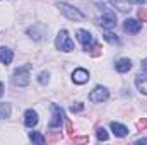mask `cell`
Masks as SVG:
<instances>
[{
	"label": "cell",
	"mask_w": 147,
	"mask_h": 145,
	"mask_svg": "<svg viewBox=\"0 0 147 145\" xmlns=\"http://www.w3.org/2000/svg\"><path fill=\"white\" fill-rule=\"evenodd\" d=\"M29 70H31V65H29V63L24 65V67L16 68V70H14V75H12V82H14L16 85H21V87L28 85V84H29Z\"/></svg>",
	"instance_id": "6da1fadb"
},
{
	"label": "cell",
	"mask_w": 147,
	"mask_h": 145,
	"mask_svg": "<svg viewBox=\"0 0 147 145\" xmlns=\"http://www.w3.org/2000/svg\"><path fill=\"white\" fill-rule=\"evenodd\" d=\"M57 7H58V9H60V12H62L67 19H70V21H82V19L86 17L80 10H77L75 7L69 5V3H65V2H58V3H57Z\"/></svg>",
	"instance_id": "7a4b0ae2"
},
{
	"label": "cell",
	"mask_w": 147,
	"mask_h": 145,
	"mask_svg": "<svg viewBox=\"0 0 147 145\" xmlns=\"http://www.w3.org/2000/svg\"><path fill=\"white\" fill-rule=\"evenodd\" d=\"M101 17H99V24L105 28V29H111L116 26V15L111 9H106L105 5H101Z\"/></svg>",
	"instance_id": "3957f363"
},
{
	"label": "cell",
	"mask_w": 147,
	"mask_h": 145,
	"mask_svg": "<svg viewBox=\"0 0 147 145\" xmlns=\"http://www.w3.org/2000/svg\"><path fill=\"white\" fill-rule=\"evenodd\" d=\"M55 44H57V48H58V50H62V51H67V53H69V51H72V50H75V48H74V41L70 39L69 33H67L65 29L58 33Z\"/></svg>",
	"instance_id": "277c9868"
},
{
	"label": "cell",
	"mask_w": 147,
	"mask_h": 145,
	"mask_svg": "<svg viewBox=\"0 0 147 145\" xmlns=\"http://www.w3.org/2000/svg\"><path fill=\"white\" fill-rule=\"evenodd\" d=\"M108 97H110V92H108V89L106 87H103V85H98L94 91H91V94H89V99L92 101V103H105V101H108Z\"/></svg>",
	"instance_id": "5b68a950"
},
{
	"label": "cell",
	"mask_w": 147,
	"mask_h": 145,
	"mask_svg": "<svg viewBox=\"0 0 147 145\" xmlns=\"http://www.w3.org/2000/svg\"><path fill=\"white\" fill-rule=\"evenodd\" d=\"M51 111H53V116H51V119H50V128H60V125H62V121H63V111L60 106H57V104H51Z\"/></svg>",
	"instance_id": "8992f818"
},
{
	"label": "cell",
	"mask_w": 147,
	"mask_h": 145,
	"mask_svg": "<svg viewBox=\"0 0 147 145\" xmlns=\"http://www.w3.org/2000/svg\"><path fill=\"white\" fill-rule=\"evenodd\" d=\"M28 34L33 39H36V41H41L43 38L46 36V28H45V24H34L33 28L28 29Z\"/></svg>",
	"instance_id": "52a82bcc"
},
{
	"label": "cell",
	"mask_w": 147,
	"mask_h": 145,
	"mask_svg": "<svg viewBox=\"0 0 147 145\" xmlns=\"http://www.w3.org/2000/svg\"><path fill=\"white\" fill-rule=\"evenodd\" d=\"M77 39L82 43V46H84L86 51H87V50L91 48V44H92V36H91L87 31H84V29H79V31H77Z\"/></svg>",
	"instance_id": "ba28073f"
},
{
	"label": "cell",
	"mask_w": 147,
	"mask_h": 145,
	"mask_svg": "<svg viewBox=\"0 0 147 145\" xmlns=\"http://www.w3.org/2000/svg\"><path fill=\"white\" fill-rule=\"evenodd\" d=\"M24 125H26L28 128H33V126L38 125V113L34 109H28V111L24 113Z\"/></svg>",
	"instance_id": "9c48e42d"
},
{
	"label": "cell",
	"mask_w": 147,
	"mask_h": 145,
	"mask_svg": "<svg viewBox=\"0 0 147 145\" xmlns=\"http://www.w3.org/2000/svg\"><path fill=\"white\" fill-rule=\"evenodd\" d=\"M72 80L75 84H86V82L89 80V72L84 70V68H77V70H74V73H72Z\"/></svg>",
	"instance_id": "30bf717a"
},
{
	"label": "cell",
	"mask_w": 147,
	"mask_h": 145,
	"mask_svg": "<svg viewBox=\"0 0 147 145\" xmlns=\"http://www.w3.org/2000/svg\"><path fill=\"white\" fill-rule=\"evenodd\" d=\"M140 28H142V24L139 22V21H135V19H127L125 22H123V29L127 31V33H139L140 31Z\"/></svg>",
	"instance_id": "8fae6325"
},
{
	"label": "cell",
	"mask_w": 147,
	"mask_h": 145,
	"mask_svg": "<svg viewBox=\"0 0 147 145\" xmlns=\"http://www.w3.org/2000/svg\"><path fill=\"white\" fill-rule=\"evenodd\" d=\"M135 85H137V89H139L142 94L147 96V73H139V75L135 77Z\"/></svg>",
	"instance_id": "7c38bea8"
},
{
	"label": "cell",
	"mask_w": 147,
	"mask_h": 145,
	"mask_svg": "<svg viewBox=\"0 0 147 145\" xmlns=\"http://www.w3.org/2000/svg\"><path fill=\"white\" fill-rule=\"evenodd\" d=\"M12 58H14V53H12V50L0 46V62H2L3 65H9V63L12 62Z\"/></svg>",
	"instance_id": "4fadbf2b"
},
{
	"label": "cell",
	"mask_w": 147,
	"mask_h": 145,
	"mask_svg": "<svg viewBox=\"0 0 147 145\" xmlns=\"http://www.w3.org/2000/svg\"><path fill=\"white\" fill-rule=\"evenodd\" d=\"M116 70L118 72H121V73H125V72H128L130 68H132V62L128 60V58H120L118 62H116Z\"/></svg>",
	"instance_id": "5bb4252c"
},
{
	"label": "cell",
	"mask_w": 147,
	"mask_h": 145,
	"mask_svg": "<svg viewBox=\"0 0 147 145\" xmlns=\"http://www.w3.org/2000/svg\"><path fill=\"white\" fill-rule=\"evenodd\" d=\"M111 130H113V133H115L116 137H125V135L128 133V128L123 126V125H120V123H116V121L111 123Z\"/></svg>",
	"instance_id": "9a60e30c"
},
{
	"label": "cell",
	"mask_w": 147,
	"mask_h": 145,
	"mask_svg": "<svg viewBox=\"0 0 147 145\" xmlns=\"http://www.w3.org/2000/svg\"><path fill=\"white\" fill-rule=\"evenodd\" d=\"M110 2L120 12H130V2L128 0H110Z\"/></svg>",
	"instance_id": "2e32d148"
},
{
	"label": "cell",
	"mask_w": 147,
	"mask_h": 145,
	"mask_svg": "<svg viewBox=\"0 0 147 145\" xmlns=\"http://www.w3.org/2000/svg\"><path fill=\"white\" fill-rule=\"evenodd\" d=\"M29 140L34 142V144H38V145H43L46 142V138H45L41 133H38V132H31V133H29Z\"/></svg>",
	"instance_id": "e0dca14e"
},
{
	"label": "cell",
	"mask_w": 147,
	"mask_h": 145,
	"mask_svg": "<svg viewBox=\"0 0 147 145\" xmlns=\"http://www.w3.org/2000/svg\"><path fill=\"white\" fill-rule=\"evenodd\" d=\"M60 138H62V133L60 132H53V128H51V132H48L46 142L48 144H55V142H60Z\"/></svg>",
	"instance_id": "ac0fdd59"
},
{
	"label": "cell",
	"mask_w": 147,
	"mask_h": 145,
	"mask_svg": "<svg viewBox=\"0 0 147 145\" xmlns=\"http://www.w3.org/2000/svg\"><path fill=\"white\" fill-rule=\"evenodd\" d=\"M105 39H106L108 43H111V44H118V43H120V39L116 38V34H113L110 29H106V31H105Z\"/></svg>",
	"instance_id": "d6986e66"
},
{
	"label": "cell",
	"mask_w": 147,
	"mask_h": 145,
	"mask_svg": "<svg viewBox=\"0 0 147 145\" xmlns=\"http://www.w3.org/2000/svg\"><path fill=\"white\" fill-rule=\"evenodd\" d=\"M89 50H91V51H89V53H91V56H94V58H96V56H99V55H101V51H103V48H101V44H99V43H92V48H89Z\"/></svg>",
	"instance_id": "ffe728a7"
},
{
	"label": "cell",
	"mask_w": 147,
	"mask_h": 145,
	"mask_svg": "<svg viewBox=\"0 0 147 145\" xmlns=\"http://www.w3.org/2000/svg\"><path fill=\"white\" fill-rule=\"evenodd\" d=\"M0 114H2V118H9L10 116V104L2 103L0 104Z\"/></svg>",
	"instance_id": "44dd1931"
},
{
	"label": "cell",
	"mask_w": 147,
	"mask_h": 145,
	"mask_svg": "<svg viewBox=\"0 0 147 145\" xmlns=\"http://www.w3.org/2000/svg\"><path fill=\"white\" fill-rule=\"evenodd\" d=\"M96 137H98V140H108V133H106V130L105 128H98V132H96Z\"/></svg>",
	"instance_id": "7402d4cb"
},
{
	"label": "cell",
	"mask_w": 147,
	"mask_h": 145,
	"mask_svg": "<svg viewBox=\"0 0 147 145\" xmlns=\"http://www.w3.org/2000/svg\"><path fill=\"white\" fill-rule=\"evenodd\" d=\"M48 80H50V73L48 72H41L38 75V82L39 84H48Z\"/></svg>",
	"instance_id": "603a6c76"
},
{
	"label": "cell",
	"mask_w": 147,
	"mask_h": 145,
	"mask_svg": "<svg viewBox=\"0 0 147 145\" xmlns=\"http://www.w3.org/2000/svg\"><path fill=\"white\" fill-rule=\"evenodd\" d=\"M72 142L74 144H87L89 142V137H74L72 135Z\"/></svg>",
	"instance_id": "cb8c5ba5"
},
{
	"label": "cell",
	"mask_w": 147,
	"mask_h": 145,
	"mask_svg": "<svg viewBox=\"0 0 147 145\" xmlns=\"http://www.w3.org/2000/svg\"><path fill=\"white\" fill-rule=\"evenodd\" d=\"M137 130H147V118H142V119H139L137 121Z\"/></svg>",
	"instance_id": "d4e9b609"
},
{
	"label": "cell",
	"mask_w": 147,
	"mask_h": 145,
	"mask_svg": "<svg viewBox=\"0 0 147 145\" xmlns=\"http://www.w3.org/2000/svg\"><path fill=\"white\" fill-rule=\"evenodd\" d=\"M82 109H84V104H82V103H75V104L70 106V111H72V113H80Z\"/></svg>",
	"instance_id": "484cf974"
},
{
	"label": "cell",
	"mask_w": 147,
	"mask_h": 145,
	"mask_svg": "<svg viewBox=\"0 0 147 145\" xmlns=\"http://www.w3.org/2000/svg\"><path fill=\"white\" fill-rule=\"evenodd\" d=\"M139 19L142 22H147V9H139Z\"/></svg>",
	"instance_id": "4316f807"
},
{
	"label": "cell",
	"mask_w": 147,
	"mask_h": 145,
	"mask_svg": "<svg viewBox=\"0 0 147 145\" xmlns=\"http://www.w3.org/2000/svg\"><path fill=\"white\" fill-rule=\"evenodd\" d=\"M67 133H69V135L74 133V128H72V123H70V121H67Z\"/></svg>",
	"instance_id": "83f0119b"
},
{
	"label": "cell",
	"mask_w": 147,
	"mask_h": 145,
	"mask_svg": "<svg viewBox=\"0 0 147 145\" xmlns=\"http://www.w3.org/2000/svg\"><path fill=\"white\" fill-rule=\"evenodd\" d=\"M142 72H146L147 73V58L142 62Z\"/></svg>",
	"instance_id": "f1b7e54d"
},
{
	"label": "cell",
	"mask_w": 147,
	"mask_h": 145,
	"mask_svg": "<svg viewBox=\"0 0 147 145\" xmlns=\"http://www.w3.org/2000/svg\"><path fill=\"white\" fill-rule=\"evenodd\" d=\"M130 3H146L147 0H128Z\"/></svg>",
	"instance_id": "f546056e"
},
{
	"label": "cell",
	"mask_w": 147,
	"mask_h": 145,
	"mask_svg": "<svg viewBox=\"0 0 147 145\" xmlns=\"http://www.w3.org/2000/svg\"><path fill=\"white\" fill-rule=\"evenodd\" d=\"M135 144H137V145H142V144H147V138H140V140H137V142H135Z\"/></svg>",
	"instance_id": "4dcf8cb0"
},
{
	"label": "cell",
	"mask_w": 147,
	"mask_h": 145,
	"mask_svg": "<svg viewBox=\"0 0 147 145\" xmlns=\"http://www.w3.org/2000/svg\"><path fill=\"white\" fill-rule=\"evenodd\" d=\"M2 96H3V84L0 82V97H2Z\"/></svg>",
	"instance_id": "1f68e13d"
}]
</instances>
